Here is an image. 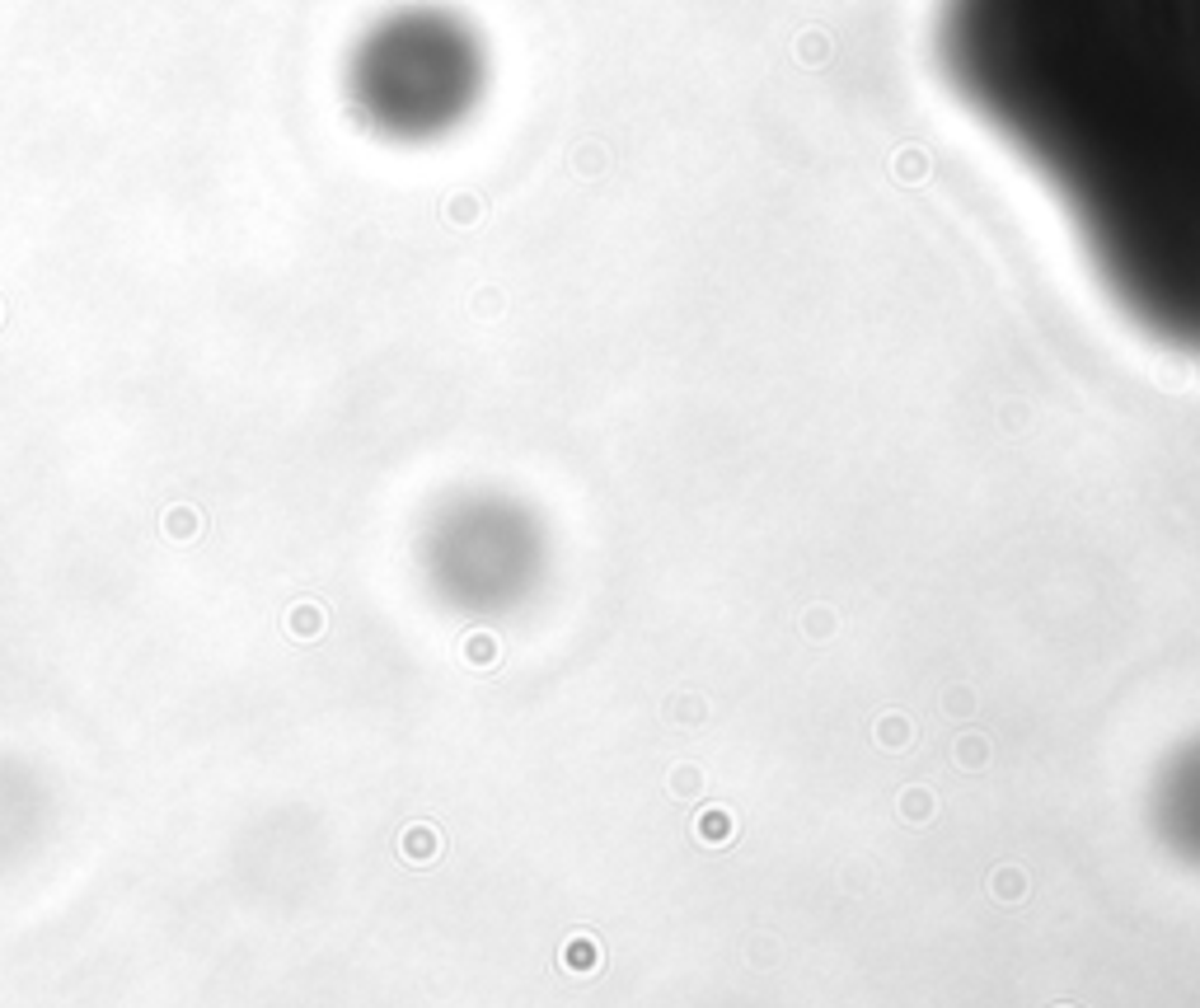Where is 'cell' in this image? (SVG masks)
I'll return each instance as SVG.
<instances>
[{
    "instance_id": "1",
    "label": "cell",
    "mask_w": 1200,
    "mask_h": 1008,
    "mask_svg": "<svg viewBox=\"0 0 1200 1008\" xmlns=\"http://www.w3.org/2000/svg\"><path fill=\"white\" fill-rule=\"evenodd\" d=\"M938 61L1116 310L1200 356V0H938Z\"/></svg>"
},
{
    "instance_id": "2",
    "label": "cell",
    "mask_w": 1200,
    "mask_h": 1008,
    "mask_svg": "<svg viewBox=\"0 0 1200 1008\" xmlns=\"http://www.w3.org/2000/svg\"><path fill=\"white\" fill-rule=\"evenodd\" d=\"M488 85V38L445 0H403L371 14L343 56L347 113L389 145L456 136L483 109Z\"/></svg>"
},
{
    "instance_id": "3",
    "label": "cell",
    "mask_w": 1200,
    "mask_h": 1008,
    "mask_svg": "<svg viewBox=\"0 0 1200 1008\" xmlns=\"http://www.w3.org/2000/svg\"><path fill=\"white\" fill-rule=\"evenodd\" d=\"M1149 816L1167 853L1187 868H1200V737L1172 746V755L1158 765Z\"/></svg>"
}]
</instances>
